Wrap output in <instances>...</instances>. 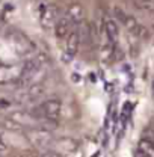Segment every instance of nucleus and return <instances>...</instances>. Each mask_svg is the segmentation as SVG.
I'll use <instances>...</instances> for the list:
<instances>
[{
	"instance_id": "nucleus-1",
	"label": "nucleus",
	"mask_w": 154,
	"mask_h": 157,
	"mask_svg": "<svg viewBox=\"0 0 154 157\" xmlns=\"http://www.w3.org/2000/svg\"><path fill=\"white\" fill-rule=\"evenodd\" d=\"M60 110H62V103H60V100H58V98H48V100H45V101L37 104L35 107L29 109L27 112L30 113V117H33L37 121H41V119H44V118L59 121Z\"/></svg>"
},
{
	"instance_id": "nucleus-2",
	"label": "nucleus",
	"mask_w": 154,
	"mask_h": 157,
	"mask_svg": "<svg viewBox=\"0 0 154 157\" xmlns=\"http://www.w3.org/2000/svg\"><path fill=\"white\" fill-rule=\"evenodd\" d=\"M114 15H115V18L119 20L121 24H122L130 33H133L135 36H137V38H141V39H145L150 36L148 29H147L145 26H142L133 15H130V14H127L124 9H121L119 6H115V8H114Z\"/></svg>"
},
{
	"instance_id": "nucleus-3",
	"label": "nucleus",
	"mask_w": 154,
	"mask_h": 157,
	"mask_svg": "<svg viewBox=\"0 0 154 157\" xmlns=\"http://www.w3.org/2000/svg\"><path fill=\"white\" fill-rule=\"evenodd\" d=\"M60 17V12H59V8L55 3H45V5H41L39 8V24L48 30V29H55V24Z\"/></svg>"
},
{
	"instance_id": "nucleus-4",
	"label": "nucleus",
	"mask_w": 154,
	"mask_h": 157,
	"mask_svg": "<svg viewBox=\"0 0 154 157\" xmlns=\"http://www.w3.org/2000/svg\"><path fill=\"white\" fill-rule=\"evenodd\" d=\"M42 62H44V58L42 55L41 56H33V58L27 59L24 63H23V68H21V74H20V80L23 82H27L33 77L42 67Z\"/></svg>"
},
{
	"instance_id": "nucleus-5",
	"label": "nucleus",
	"mask_w": 154,
	"mask_h": 157,
	"mask_svg": "<svg viewBox=\"0 0 154 157\" xmlns=\"http://www.w3.org/2000/svg\"><path fill=\"white\" fill-rule=\"evenodd\" d=\"M76 26L77 24L70 18L67 14L62 15V17H59V20L56 21V24H55V35H56V38L65 39L71 33V30H73Z\"/></svg>"
},
{
	"instance_id": "nucleus-6",
	"label": "nucleus",
	"mask_w": 154,
	"mask_h": 157,
	"mask_svg": "<svg viewBox=\"0 0 154 157\" xmlns=\"http://www.w3.org/2000/svg\"><path fill=\"white\" fill-rule=\"evenodd\" d=\"M65 52L68 56L74 58L80 48V36H79V30H77V26L71 30V33L65 38Z\"/></svg>"
},
{
	"instance_id": "nucleus-7",
	"label": "nucleus",
	"mask_w": 154,
	"mask_h": 157,
	"mask_svg": "<svg viewBox=\"0 0 154 157\" xmlns=\"http://www.w3.org/2000/svg\"><path fill=\"white\" fill-rule=\"evenodd\" d=\"M103 32L106 33V36L110 39L114 44L118 45V41H119V29H118V24H116L114 20L106 18L103 23Z\"/></svg>"
},
{
	"instance_id": "nucleus-8",
	"label": "nucleus",
	"mask_w": 154,
	"mask_h": 157,
	"mask_svg": "<svg viewBox=\"0 0 154 157\" xmlns=\"http://www.w3.org/2000/svg\"><path fill=\"white\" fill-rule=\"evenodd\" d=\"M136 157H154V142L147 139V137H142L137 144V150L135 153Z\"/></svg>"
},
{
	"instance_id": "nucleus-9",
	"label": "nucleus",
	"mask_w": 154,
	"mask_h": 157,
	"mask_svg": "<svg viewBox=\"0 0 154 157\" xmlns=\"http://www.w3.org/2000/svg\"><path fill=\"white\" fill-rule=\"evenodd\" d=\"M70 18L73 20L76 24H80L83 20H85V11H83V6L77 2H73L68 8H67V12H65Z\"/></svg>"
},
{
	"instance_id": "nucleus-10",
	"label": "nucleus",
	"mask_w": 154,
	"mask_h": 157,
	"mask_svg": "<svg viewBox=\"0 0 154 157\" xmlns=\"http://www.w3.org/2000/svg\"><path fill=\"white\" fill-rule=\"evenodd\" d=\"M0 127H2L3 130H6V132H21V130L24 128V127H23L20 122H17L11 115L0 118Z\"/></svg>"
},
{
	"instance_id": "nucleus-11",
	"label": "nucleus",
	"mask_w": 154,
	"mask_h": 157,
	"mask_svg": "<svg viewBox=\"0 0 154 157\" xmlns=\"http://www.w3.org/2000/svg\"><path fill=\"white\" fill-rule=\"evenodd\" d=\"M58 145L60 148V151H65V153H73L79 148V144L74 139H59Z\"/></svg>"
},
{
	"instance_id": "nucleus-12",
	"label": "nucleus",
	"mask_w": 154,
	"mask_h": 157,
	"mask_svg": "<svg viewBox=\"0 0 154 157\" xmlns=\"http://www.w3.org/2000/svg\"><path fill=\"white\" fill-rule=\"evenodd\" d=\"M44 94H45V88H44L41 83L33 85V86L29 89V92H27V95H29V98H30L32 101H37V100H39V98L42 97Z\"/></svg>"
},
{
	"instance_id": "nucleus-13",
	"label": "nucleus",
	"mask_w": 154,
	"mask_h": 157,
	"mask_svg": "<svg viewBox=\"0 0 154 157\" xmlns=\"http://www.w3.org/2000/svg\"><path fill=\"white\" fill-rule=\"evenodd\" d=\"M38 122H39L38 128H42V130H45V132H55L59 125V121H56V119H47V118L41 119Z\"/></svg>"
},
{
	"instance_id": "nucleus-14",
	"label": "nucleus",
	"mask_w": 154,
	"mask_h": 157,
	"mask_svg": "<svg viewBox=\"0 0 154 157\" xmlns=\"http://www.w3.org/2000/svg\"><path fill=\"white\" fill-rule=\"evenodd\" d=\"M135 5L137 6V9L154 14V0H135Z\"/></svg>"
},
{
	"instance_id": "nucleus-15",
	"label": "nucleus",
	"mask_w": 154,
	"mask_h": 157,
	"mask_svg": "<svg viewBox=\"0 0 154 157\" xmlns=\"http://www.w3.org/2000/svg\"><path fill=\"white\" fill-rule=\"evenodd\" d=\"M6 148H8V147H6L5 140H3L2 136H0V154H2V153H5V151H6Z\"/></svg>"
},
{
	"instance_id": "nucleus-16",
	"label": "nucleus",
	"mask_w": 154,
	"mask_h": 157,
	"mask_svg": "<svg viewBox=\"0 0 154 157\" xmlns=\"http://www.w3.org/2000/svg\"><path fill=\"white\" fill-rule=\"evenodd\" d=\"M153 98H154V82H153Z\"/></svg>"
}]
</instances>
